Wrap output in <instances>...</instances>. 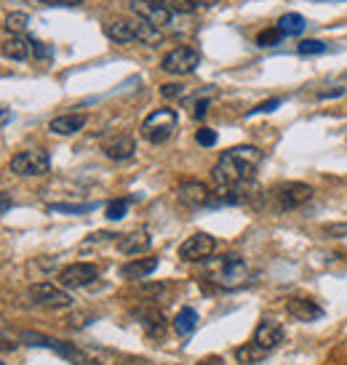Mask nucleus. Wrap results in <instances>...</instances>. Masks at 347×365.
Instances as JSON below:
<instances>
[{
  "instance_id": "nucleus-1",
  "label": "nucleus",
  "mask_w": 347,
  "mask_h": 365,
  "mask_svg": "<svg viewBox=\"0 0 347 365\" xmlns=\"http://www.w3.org/2000/svg\"><path fill=\"white\" fill-rule=\"evenodd\" d=\"M259 163H262V153L256 150V147H248V144H243V147H233V150H227L219 160H216L214 171H211V176H214V182L219 190H238L241 184H246L251 176H254V171L259 168Z\"/></svg>"
},
{
  "instance_id": "nucleus-2",
  "label": "nucleus",
  "mask_w": 347,
  "mask_h": 365,
  "mask_svg": "<svg viewBox=\"0 0 347 365\" xmlns=\"http://www.w3.org/2000/svg\"><path fill=\"white\" fill-rule=\"evenodd\" d=\"M176 123H179V115L174 110H169V107H164V110H155L150 112L147 118H144L142 123V136L147 139V142L153 144H164L166 139H171L174 131H176Z\"/></svg>"
},
{
  "instance_id": "nucleus-3",
  "label": "nucleus",
  "mask_w": 347,
  "mask_h": 365,
  "mask_svg": "<svg viewBox=\"0 0 347 365\" xmlns=\"http://www.w3.org/2000/svg\"><path fill=\"white\" fill-rule=\"evenodd\" d=\"M51 168V158L43 150H24L11 158V171L19 176H43Z\"/></svg>"
},
{
  "instance_id": "nucleus-4",
  "label": "nucleus",
  "mask_w": 347,
  "mask_h": 365,
  "mask_svg": "<svg viewBox=\"0 0 347 365\" xmlns=\"http://www.w3.org/2000/svg\"><path fill=\"white\" fill-rule=\"evenodd\" d=\"M310 197H313V187H310V184H302V182H286L273 190V200L278 203L281 211L299 208V205H305Z\"/></svg>"
},
{
  "instance_id": "nucleus-5",
  "label": "nucleus",
  "mask_w": 347,
  "mask_h": 365,
  "mask_svg": "<svg viewBox=\"0 0 347 365\" xmlns=\"http://www.w3.org/2000/svg\"><path fill=\"white\" fill-rule=\"evenodd\" d=\"M201 64V53L195 51L193 46H179L164 56L161 67H164L169 75H190Z\"/></svg>"
},
{
  "instance_id": "nucleus-6",
  "label": "nucleus",
  "mask_w": 347,
  "mask_h": 365,
  "mask_svg": "<svg viewBox=\"0 0 347 365\" xmlns=\"http://www.w3.org/2000/svg\"><path fill=\"white\" fill-rule=\"evenodd\" d=\"M214 251H216V240L208 232L190 235V237L179 245V256H182L184 262H206Z\"/></svg>"
},
{
  "instance_id": "nucleus-7",
  "label": "nucleus",
  "mask_w": 347,
  "mask_h": 365,
  "mask_svg": "<svg viewBox=\"0 0 347 365\" xmlns=\"http://www.w3.org/2000/svg\"><path fill=\"white\" fill-rule=\"evenodd\" d=\"M99 277V267L89 262H75L67 264L59 272V285L61 288H83V285L94 283Z\"/></svg>"
},
{
  "instance_id": "nucleus-8",
  "label": "nucleus",
  "mask_w": 347,
  "mask_h": 365,
  "mask_svg": "<svg viewBox=\"0 0 347 365\" xmlns=\"http://www.w3.org/2000/svg\"><path fill=\"white\" fill-rule=\"evenodd\" d=\"M30 299L41 307H54V309H61V307L72 304V296L54 283H35L30 288Z\"/></svg>"
},
{
  "instance_id": "nucleus-9",
  "label": "nucleus",
  "mask_w": 347,
  "mask_h": 365,
  "mask_svg": "<svg viewBox=\"0 0 347 365\" xmlns=\"http://www.w3.org/2000/svg\"><path fill=\"white\" fill-rule=\"evenodd\" d=\"M214 283L222 285V288H238V285L246 280V264L238 259V256H225L219 269L214 274Z\"/></svg>"
},
{
  "instance_id": "nucleus-10",
  "label": "nucleus",
  "mask_w": 347,
  "mask_h": 365,
  "mask_svg": "<svg viewBox=\"0 0 347 365\" xmlns=\"http://www.w3.org/2000/svg\"><path fill=\"white\" fill-rule=\"evenodd\" d=\"M131 11L136 14L139 21H147L158 30H164L166 24L171 21V11H166L164 6H158L153 0H131Z\"/></svg>"
},
{
  "instance_id": "nucleus-11",
  "label": "nucleus",
  "mask_w": 347,
  "mask_h": 365,
  "mask_svg": "<svg viewBox=\"0 0 347 365\" xmlns=\"http://www.w3.org/2000/svg\"><path fill=\"white\" fill-rule=\"evenodd\" d=\"M102 150L110 160H129L136 153V142H134L129 133H115V136H110L102 144Z\"/></svg>"
},
{
  "instance_id": "nucleus-12",
  "label": "nucleus",
  "mask_w": 347,
  "mask_h": 365,
  "mask_svg": "<svg viewBox=\"0 0 347 365\" xmlns=\"http://www.w3.org/2000/svg\"><path fill=\"white\" fill-rule=\"evenodd\" d=\"M283 341V325L276 323V320H262L254 331V344H259L262 349H276L278 344Z\"/></svg>"
},
{
  "instance_id": "nucleus-13",
  "label": "nucleus",
  "mask_w": 347,
  "mask_h": 365,
  "mask_svg": "<svg viewBox=\"0 0 347 365\" xmlns=\"http://www.w3.org/2000/svg\"><path fill=\"white\" fill-rule=\"evenodd\" d=\"M179 200L184 205H190V208H201V205H208L211 203V192H208V187L201 182H184L179 187Z\"/></svg>"
},
{
  "instance_id": "nucleus-14",
  "label": "nucleus",
  "mask_w": 347,
  "mask_h": 365,
  "mask_svg": "<svg viewBox=\"0 0 347 365\" xmlns=\"http://www.w3.org/2000/svg\"><path fill=\"white\" fill-rule=\"evenodd\" d=\"M286 309L294 320H299V323H313L318 317H323V309H321L313 299H291L286 304Z\"/></svg>"
},
{
  "instance_id": "nucleus-15",
  "label": "nucleus",
  "mask_w": 347,
  "mask_h": 365,
  "mask_svg": "<svg viewBox=\"0 0 347 365\" xmlns=\"http://www.w3.org/2000/svg\"><path fill=\"white\" fill-rule=\"evenodd\" d=\"M150 245H153L150 235L144 232V230H139V232L123 235L121 240H118V251L126 256H139V254H144V251H150Z\"/></svg>"
},
{
  "instance_id": "nucleus-16",
  "label": "nucleus",
  "mask_w": 347,
  "mask_h": 365,
  "mask_svg": "<svg viewBox=\"0 0 347 365\" xmlns=\"http://www.w3.org/2000/svg\"><path fill=\"white\" fill-rule=\"evenodd\" d=\"M0 51H3L6 59L24 61L32 53V43L24 35H11V38H6V41L0 43Z\"/></svg>"
},
{
  "instance_id": "nucleus-17",
  "label": "nucleus",
  "mask_w": 347,
  "mask_h": 365,
  "mask_svg": "<svg viewBox=\"0 0 347 365\" xmlns=\"http://www.w3.org/2000/svg\"><path fill=\"white\" fill-rule=\"evenodd\" d=\"M136 27H139V21L115 19L104 27V32H107V38L115 43H131V41H136Z\"/></svg>"
},
{
  "instance_id": "nucleus-18",
  "label": "nucleus",
  "mask_w": 347,
  "mask_h": 365,
  "mask_svg": "<svg viewBox=\"0 0 347 365\" xmlns=\"http://www.w3.org/2000/svg\"><path fill=\"white\" fill-rule=\"evenodd\" d=\"M83 125H86V115H59L51 120L49 131L56 133V136H72V133L81 131Z\"/></svg>"
},
{
  "instance_id": "nucleus-19",
  "label": "nucleus",
  "mask_w": 347,
  "mask_h": 365,
  "mask_svg": "<svg viewBox=\"0 0 347 365\" xmlns=\"http://www.w3.org/2000/svg\"><path fill=\"white\" fill-rule=\"evenodd\" d=\"M43 346H49V349H54V352H59L64 360H70V363H75V365H89V355L81 352L78 346L67 344V341H59V339H43Z\"/></svg>"
},
{
  "instance_id": "nucleus-20",
  "label": "nucleus",
  "mask_w": 347,
  "mask_h": 365,
  "mask_svg": "<svg viewBox=\"0 0 347 365\" xmlns=\"http://www.w3.org/2000/svg\"><path fill=\"white\" fill-rule=\"evenodd\" d=\"M155 269H158V259L150 256V259H134V262H129L121 269V274L126 280H142L147 274H153Z\"/></svg>"
},
{
  "instance_id": "nucleus-21",
  "label": "nucleus",
  "mask_w": 347,
  "mask_h": 365,
  "mask_svg": "<svg viewBox=\"0 0 347 365\" xmlns=\"http://www.w3.org/2000/svg\"><path fill=\"white\" fill-rule=\"evenodd\" d=\"M198 328V312H195L193 307H184L179 309V314L174 317V331L179 336H190Z\"/></svg>"
},
{
  "instance_id": "nucleus-22",
  "label": "nucleus",
  "mask_w": 347,
  "mask_h": 365,
  "mask_svg": "<svg viewBox=\"0 0 347 365\" xmlns=\"http://www.w3.org/2000/svg\"><path fill=\"white\" fill-rule=\"evenodd\" d=\"M307 27V21L302 14H283L281 19H278V30L283 32V38L286 35H302Z\"/></svg>"
},
{
  "instance_id": "nucleus-23",
  "label": "nucleus",
  "mask_w": 347,
  "mask_h": 365,
  "mask_svg": "<svg viewBox=\"0 0 347 365\" xmlns=\"http://www.w3.org/2000/svg\"><path fill=\"white\" fill-rule=\"evenodd\" d=\"M139 317H142V325L150 336H161L166 331V317L158 309H144V312H139Z\"/></svg>"
},
{
  "instance_id": "nucleus-24",
  "label": "nucleus",
  "mask_w": 347,
  "mask_h": 365,
  "mask_svg": "<svg viewBox=\"0 0 347 365\" xmlns=\"http://www.w3.org/2000/svg\"><path fill=\"white\" fill-rule=\"evenodd\" d=\"M265 355H267V349H262V346L254 344V341H251V344H243V346H238V349H235V357H238V360H241L243 365L259 363V360H262Z\"/></svg>"
},
{
  "instance_id": "nucleus-25",
  "label": "nucleus",
  "mask_w": 347,
  "mask_h": 365,
  "mask_svg": "<svg viewBox=\"0 0 347 365\" xmlns=\"http://www.w3.org/2000/svg\"><path fill=\"white\" fill-rule=\"evenodd\" d=\"M136 41L147 43V46H158V43H161V30L153 27V24H147V21H139V27H136Z\"/></svg>"
},
{
  "instance_id": "nucleus-26",
  "label": "nucleus",
  "mask_w": 347,
  "mask_h": 365,
  "mask_svg": "<svg viewBox=\"0 0 347 365\" xmlns=\"http://www.w3.org/2000/svg\"><path fill=\"white\" fill-rule=\"evenodd\" d=\"M129 197H123V200H113V203L107 205V211H104V216L110 219V222H118V219H123L126 216V211H129Z\"/></svg>"
},
{
  "instance_id": "nucleus-27",
  "label": "nucleus",
  "mask_w": 347,
  "mask_h": 365,
  "mask_svg": "<svg viewBox=\"0 0 347 365\" xmlns=\"http://www.w3.org/2000/svg\"><path fill=\"white\" fill-rule=\"evenodd\" d=\"M27 24H30V16H27V14H9V19H6V27H9L14 35H21Z\"/></svg>"
},
{
  "instance_id": "nucleus-28",
  "label": "nucleus",
  "mask_w": 347,
  "mask_h": 365,
  "mask_svg": "<svg viewBox=\"0 0 347 365\" xmlns=\"http://www.w3.org/2000/svg\"><path fill=\"white\" fill-rule=\"evenodd\" d=\"M296 51L302 53V56H310V53H326L328 46L323 41H302L296 46Z\"/></svg>"
},
{
  "instance_id": "nucleus-29",
  "label": "nucleus",
  "mask_w": 347,
  "mask_h": 365,
  "mask_svg": "<svg viewBox=\"0 0 347 365\" xmlns=\"http://www.w3.org/2000/svg\"><path fill=\"white\" fill-rule=\"evenodd\" d=\"M281 38H283V32L278 30V27H273V30H265V32H259V35H256V43H259V46H276L278 41H281Z\"/></svg>"
},
{
  "instance_id": "nucleus-30",
  "label": "nucleus",
  "mask_w": 347,
  "mask_h": 365,
  "mask_svg": "<svg viewBox=\"0 0 347 365\" xmlns=\"http://www.w3.org/2000/svg\"><path fill=\"white\" fill-rule=\"evenodd\" d=\"M195 142L201 144V147H214V144H216V131H211V128H201V131L195 133Z\"/></svg>"
},
{
  "instance_id": "nucleus-31",
  "label": "nucleus",
  "mask_w": 347,
  "mask_h": 365,
  "mask_svg": "<svg viewBox=\"0 0 347 365\" xmlns=\"http://www.w3.org/2000/svg\"><path fill=\"white\" fill-rule=\"evenodd\" d=\"M51 211H59V213H89V211H94V205L91 203H86V205H64V203H59V205H51Z\"/></svg>"
},
{
  "instance_id": "nucleus-32",
  "label": "nucleus",
  "mask_w": 347,
  "mask_h": 365,
  "mask_svg": "<svg viewBox=\"0 0 347 365\" xmlns=\"http://www.w3.org/2000/svg\"><path fill=\"white\" fill-rule=\"evenodd\" d=\"M161 93H164L166 99H176V96H184V86H179V83H169V86L161 88Z\"/></svg>"
},
{
  "instance_id": "nucleus-33",
  "label": "nucleus",
  "mask_w": 347,
  "mask_h": 365,
  "mask_svg": "<svg viewBox=\"0 0 347 365\" xmlns=\"http://www.w3.org/2000/svg\"><path fill=\"white\" fill-rule=\"evenodd\" d=\"M30 43H32V53H35L38 59H49V56H51V48H49L46 43L35 41V38H30Z\"/></svg>"
},
{
  "instance_id": "nucleus-34",
  "label": "nucleus",
  "mask_w": 347,
  "mask_h": 365,
  "mask_svg": "<svg viewBox=\"0 0 347 365\" xmlns=\"http://www.w3.org/2000/svg\"><path fill=\"white\" fill-rule=\"evenodd\" d=\"M276 107H281V99H270V102L256 104V107H254L251 112H248V115H254V112H273Z\"/></svg>"
},
{
  "instance_id": "nucleus-35",
  "label": "nucleus",
  "mask_w": 347,
  "mask_h": 365,
  "mask_svg": "<svg viewBox=\"0 0 347 365\" xmlns=\"http://www.w3.org/2000/svg\"><path fill=\"white\" fill-rule=\"evenodd\" d=\"M206 112H208V99H201V102H195V107H193V118H203Z\"/></svg>"
},
{
  "instance_id": "nucleus-36",
  "label": "nucleus",
  "mask_w": 347,
  "mask_h": 365,
  "mask_svg": "<svg viewBox=\"0 0 347 365\" xmlns=\"http://www.w3.org/2000/svg\"><path fill=\"white\" fill-rule=\"evenodd\" d=\"M198 365H225V360H222L219 355H208V357H203Z\"/></svg>"
},
{
  "instance_id": "nucleus-37",
  "label": "nucleus",
  "mask_w": 347,
  "mask_h": 365,
  "mask_svg": "<svg viewBox=\"0 0 347 365\" xmlns=\"http://www.w3.org/2000/svg\"><path fill=\"white\" fill-rule=\"evenodd\" d=\"M49 6H81L83 0H46Z\"/></svg>"
},
{
  "instance_id": "nucleus-38",
  "label": "nucleus",
  "mask_w": 347,
  "mask_h": 365,
  "mask_svg": "<svg viewBox=\"0 0 347 365\" xmlns=\"http://www.w3.org/2000/svg\"><path fill=\"white\" fill-rule=\"evenodd\" d=\"M123 365H153V363H147V360H139V357H129V360H123Z\"/></svg>"
},
{
  "instance_id": "nucleus-39",
  "label": "nucleus",
  "mask_w": 347,
  "mask_h": 365,
  "mask_svg": "<svg viewBox=\"0 0 347 365\" xmlns=\"http://www.w3.org/2000/svg\"><path fill=\"white\" fill-rule=\"evenodd\" d=\"M9 205H11V200H9V197H3V195H0V213L6 211V208H9Z\"/></svg>"
},
{
  "instance_id": "nucleus-40",
  "label": "nucleus",
  "mask_w": 347,
  "mask_h": 365,
  "mask_svg": "<svg viewBox=\"0 0 347 365\" xmlns=\"http://www.w3.org/2000/svg\"><path fill=\"white\" fill-rule=\"evenodd\" d=\"M0 365H3V363H0Z\"/></svg>"
}]
</instances>
